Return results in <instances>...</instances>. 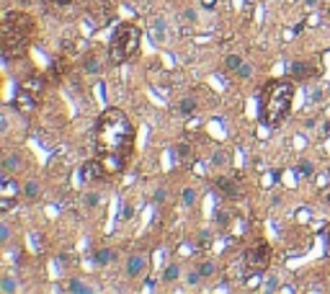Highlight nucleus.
I'll list each match as a JSON object with an SVG mask.
<instances>
[{
  "instance_id": "nucleus-1",
  "label": "nucleus",
  "mask_w": 330,
  "mask_h": 294,
  "mask_svg": "<svg viewBox=\"0 0 330 294\" xmlns=\"http://www.w3.org/2000/svg\"><path fill=\"white\" fill-rule=\"evenodd\" d=\"M96 147L106 173H119L127 168L134 150V127L119 109H106L96 124Z\"/></svg>"
},
{
  "instance_id": "nucleus-2",
  "label": "nucleus",
  "mask_w": 330,
  "mask_h": 294,
  "mask_svg": "<svg viewBox=\"0 0 330 294\" xmlns=\"http://www.w3.org/2000/svg\"><path fill=\"white\" fill-rule=\"evenodd\" d=\"M292 98H294V85L289 80L268 83L260 93V121L266 127H279L284 116L289 114Z\"/></svg>"
},
{
  "instance_id": "nucleus-3",
  "label": "nucleus",
  "mask_w": 330,
  "mask_h": 294,
  "mask_svg": "<svg viewBox=\"0 0 330 294\" xmlns=\"http://www.w3.org/2000/svg\"><path fill=\"white\" fill-rule=\"evenodd\" d=\"M31 34H34V24H31L29 16H24V13H8L3 18L0 39H3V54L8 60L18 57V54L26 49Z\"/></svg>"
},
{
  "instance_id": "nucleus-4",
  "label": "nucleus",
  "mask_w": 330,
  "mask_h": 294,
  "mask_svg": "<svg viewBox=\"0 0 330 294\" xmlns=\"http://www.w3.org/2000/svg\"><path fill=\"white\" fill-rule=\"evenodd\" d=\"M140 29L137 26H132V24H121L116 31H113V37H111V44H109V57L111 62H127L134 52H137L140 47Z\"/></svg>"
},
{
  "instance_id": "nucleus-5",
  "label": "nucleus",
  "mask_w": 330,
  "mask_h": 294,
  "mask_svg": "<svg viewBox=\"0 0 330 294\" xmlns=\"http://www.w3.org/2000/svg\"><path fill=\"white\" fill-rule=\"evenodd\" d=\"M268 261H271V248L260 243L245 253V271L248 274H260L263 268H268Z\"/></svg>"
},
{
  "instance_id": "nucleus-6",
  "label": "nucleus",
  "mask_w": 330,
  "mask_h": 294,
  "mask_svg": "<svg viewBox=\"0 0 330 294\" xmlns=\"http://www.w3.org/2000/svg\"><path fill=\"white\" fill-rule=\"evenodd\" d=\"M104 173H106V168H104V163H101V160H88V163L83 165V171H80L83 181H96V178H104Z\"/></svg>"
},
{
  "instance_id": "nucleus-7",
  "label": "nucleus",
  "mask_w": 330,
  "mask_h": 294,
  "mask_svg": "<svg viewBox=\"0 0 330 294\" xmlns=\"http://www.w3.org/2000/svg\"><path fill=\"white\" fill-rule=\"evenodd\" d=\"M21 194V186L16 184L10 176H3L0 178V196H8V199H16Z\"/></svg>"
},
{
  "instance_id": "nucleus-8",
  "label": "nucleus",
  "mask_w": 330,
  "mask_h": 294,
  "mask_svg": "<svg viewBox=\"0 0 330 294\" xmlns=\"http://www.w3.org/2000/svg\"><path fill=\"white\" fill-rule=\"evenodd\" d=\"M289 75L297 77V80H307V77H312V67H310V62H292Z\"/></svg>"
},
{
  "instance_id": "nucleus-9",
  "label": "nucleus",
  "mask_w": 330,
  "mask_h": 294,
  "mask_svg": "<svg viewBox=\"0 0 330 294\" xmlns=\"http://www.w3.org/2000/svg\"><path fill=\"white\" fill-rule=\"evenodd\" d=\"M145 268H147V261L142 256H132L129 261H127V274L129 276H140V274H145Z\"/></svg>"
},
{
  "instance_id": "nucleus-10",
  "label": "nucleus",
  "mask_w": 330,
  "mask_h": 294,
  "mask_svg": "<svg viewBox=\"0 0 330 294\" xmlns=\"http://www.w3.org/2000/svg\"><path fill=\"white\" fill-rule=\"evenodd\" d=\"M217 188L222 191V194H227V196H235V194H237V186H235V178H227V176L217 178Z\"/></svg>"
},
{
  "instance_id": "nucleus-11",
  "label": "nucleus",
  "mask_w": 330,
  "mask_h": 294,
  "mask_svg": "<svg viewBox=\"0 0 330 294\" xmlns=\"http://www.w3.org/2000/svg\"><path fill=\"white\" fill-rule=\"evenodd\" d=\"M16 109L31 111V109H34V93H21V96L16 98Z\"/></svg>"
},
{
  "instance_id": "nucleus-12",
  "label": "nucleus",
  "mask_w": 330,
  "mask_h": 294,
  "mask_svg": "<svg viewBox=\"0 0 330 294\" xmlns=\"http://www.w3.org/2000/svg\"><path fill=\"white\" fill-rule=\"evenodd\" d=\"M193 111H196V98H183V101H181V114H183V116H191L193 114Z\"/></svg>"
},
{
  "instance_id": "nucleus-13",
  "label": "nucleus",
  "mask_w": 330,
  "mask_h": 294,
  "mask_svg": "<svg viewBox=\"0 0 330 294\" xmlns=\"http://www.w3.org/2000/svg\"><path fill=\"white\" fill-rule=\"evenodd\" d=\"M163 34H165V21H155V26H152V39H155V41H163Z\"/></svg>"
},
{
  "instance_id": "nucleus-14",
  "label": "nucleus",
  "mask_w": 330,
  "mask_h": 294,
  "mask_svg": "<svg viewBox=\"0 0 330 294\" xmlns=\"http://www.w3.org/2000/svg\"><path fill=\"white\" fill-rule=\"evenodd\" d=\"M96 263H101V266H104V263H109L111 261V258H113V253L111 251H96Z\"/></svg>"
},
{
  "instance_id": "nucleus-15",
  "label": "nucleus",
  "mask_w": 330,
  "mask_h": 294,
  "mask_svg": "<svg viewBox=\"0 0 330 294\" xmlns=\"http://www.w3.org/2000/svg\"><path fill=\"white\" fill-rule=\"evenodd\" d=\"M163 279L165 281H173V279H178V266L173 263V266H168L165 271H163Z\"/></svg>"
},
{
  "instance_id": "nucleus-16",
  "label": "nucleus",
  "mask_w": 330,
  "mask_h": 294,
  "mask_svg": "<svg viewBox=\"0 0 330 294\" xmlns=\"http://www.w3.org/2000/svg\"><path fill=\"white\" fill-rule=\"evenodd\" d=\"M5 168H8V171H16V168H21V160L16 155H8L5 157Z\"/></svg>"
},
{
  "instance_id": "nucleus-17",
  "label": "nucleus",
  "mask_w": 330,
  "mask_h": 294,
  "mask_svg": "<svg viewBox=\"0 0 330 294\" xmlns=\"http://www.w3.org/2000/svg\"><path fill=\"white\" fill-rule=\"evenodd\" d=\"M193 201H196V191H193V188H186V191H183V204L191 207Z\"/></svg>"
},
{
  "instance_id": "nucleus-18",
  "label": "nucleus",
  "mask_w": 330,
  "mask_h": 294,
  "mask_svg": "<svg viewBox=\"0 0 330 294\" xmlns=\"http://www.w3.org/2000/svg\"><path fill=\"white\" fill-rule=\"evenodd\" d=\"M70 292H75V294H85V292H90L85 284H80V281H70Z\"/></svg>"
},
{
  "instance_id": "nucleus-19",
  "label": "nucleus",
  "mask_w": 330,
  "mask_h": 294,
  "mask_svg": "<svg viewBox=\"0 0 330 294\" xmlns=\"http://www.w3.org/2000/svg\"><path fill=\"white\" fill-rule=\"evenodd\" d=\"M240 65H243V60L237 57V54H230V57H227V67H230V70H237Z\"/></svg>"
},
{
  "instance_id": "nucleus-20",
  "label": "nucleus",
  "mask_w": 330,
  "mask_h": 294,
  "mask_svg": "<svg viewBox=\"0 0 330 294\" xmlns=\"http://www.w3.org/2000/svg\"><path fill=\"white\" fill-rule=\"evenodd\" d=\"M24 88H26V90H39V88H41V80H39V77H31V80L24 83Z\"/></svg>"
},
{
  "instance_id": "nucleus-21",
  "label": "nucleus",
  "mask_w": 330,
  "mask_h": 294,
  "mask_svg": "<svg viewBox=\"0 0 330 294\" xmlns=\"http://www.w3.org/2000/svg\"><path fill=\"white\" fill-rule=\"evenodd\" d=\"M26 196H29V199H37V196H39V186L34 184V181H31V184L26 186Z\"/></svg>"
},
{
  "instance_id": "nucleus-22",
  "label": "nucleus",
  "mask_w": 330,
  "mask_h": 294,
  "mask_svg": "<svg viewBox=\"0 0 330 294\" xmlns=\"http://www.w3.org/2000/svg\"><path fill=\"white\" fill-rule=\"evenodd\" d=\"M212 271H214V266H212V263H207V261H204V263L199 266V274H201V276H209Z\"/></svg>"
},
{
  "instance_id": "nucleus-23",
  "label": "nucleus",
  "mask_w": 330,
  "mask_h": 294,
  "mask_svg": "<svg viewBox=\"0 0 330 294\" xmlns=\"http://www.w3.org/2000/svg\"><path fill=\"white\" fill-rule=\"evenodd\" d=\"M297 171H299V176H310V173H312V165H310V163H299Z\"/></svg>"
},
{
  "instance_id": "nucleus-24",
  "label": "nucleus",
  "mask_w": 330,
  "mask_h": 294,
  "mask_svg": "<svg viewBox=\"0 0 330 294\" xmlns=\"http://www.w3.org/2000/svg\"><path fill=\"white\" fill-rule=\"evenodd\" d=\"M188 145H178V155H181V160H186V157H188Z\"/></svg>"
},
{
  "instance_id": "nucleus-25",
  "label": "nucleus",
  "mask_w": 330,
  "mask_h": 294,
  "mask_svg": "<svg viewBox=\"0 0 330 294\" xmlns=\"http://www.w3.org/2000/svg\"><path fill=\"white\" fill-rule=\"evenodd\" d=\"M16 284H13V279H3V292H13Z\"/></svg>"
},
{
  "instance_id": "nucleus-26",
  "label": "nucleus",
  "mask_w": 330,
  "mask_h": 294,
  "mask_svg": "<svg viewBox=\"0 0 330 294\" xmlns=\"http://www.w3.org/2000/svg\"><path fill=\"white\" fill-rule=\"evenodd\" d=\"M10 237V230H8V224H0V240H8Z\"/></svg>"
},
{
  "instance_id": "nucleus-27",
  "label": "nucleus",
  "mask_w": 330,
  "mask_h": 294,
  "mask_svg": "<svg viewBox=\"0 0 330 294\" xmlns=\"http://www.w3.org/2000/svg\"><path fill=\"white\" fill-rule=\"evenodd\" d=\"M237 75H240V77H248V75H250V67H248V65H240V67H237Z\"/></svg>"
},
{
  "instance_id": "nucleus-28",
  "label": "nucleus",
  "mask_w": 330,
  "mask_h": 294,
  "mask_svg": "<svg viewBox=\"0 0 330 294\" xmlns=\"http://www.w3.org/2000/svg\"><path fill=\"white\" fill-rule=\"evenodd\" d=\"M217 222H220V224H227V222H230V214H224V212H217Z\"/></svg>"
},
{
  "instance_id": "nucleus-29",
  "label": "nucleus",
  "mask_w": 330,
  "mask_h": 294,
  "mask_svg": "<svg viewBox=\"0 0 330 294\" xmlns=\"http://www.w3.org/2000/svg\"><path fill=\"white\" fill-rule=\"evenodd\" d=\"M85 201H88V204H90V207H96V204H98V194H90V196H88Z\"/></svg>"
},
{
  "instance_id": "nucleus-30",
  "label": "nucleus",
  "mask_w": 330,
  "mask_h": 294,
  "mask_svg": "<svg viewBox=\"0 0 330 294\" xmlns=\"http://www.w3.org/2000/svg\"><path fill=\"white\" fill-rule=\"evenodd\" d=\"M132 217V207H124L121 209V220H129Z\"/></svg>"
},
{
  "instance_id": "nucleus-31",
  "label": "nucleus",
  "mask_w": 330,
  "mask_h": 294,
  "mask_svg": "<svg viewBox=\"0 0 330 294\" xmlns=\"http://www.w3.org/2000/svg\"><path fill=\"white\" fill-rule=\"evenodd\" d=\"M266 289H268V292H274V289H279V287H276V279H274V276H271V279H268V284H266Z\"/></svg>"
},
{
  "instance_id": "nucleus-32",
  "label": "nucleus",
  "mask_w": 330,
  "mask_h": 294,
  "mask_svg": "<svg viewBox=\"0 0 330 294\" xmlns=\"http://www.w3.org/2000/svg\"><path fill=\"white\" fill-rule=\"evenodd\" d=\"M199 279H201V274H191V276H188L191 284H199Z\"/></svg>"
},
{
  "instance_id": "nucleus-33",
  "label": "nucleus",
  "mask_w": 330,
  "mask_h": 294,
  "mask_svg": "<svg viewBox=\"0 0 330 294\" xmlns=\"http://www.w3.org/2000/svg\"><path fill=\"white\" fill-rule=\"evenodd\" d=\"M201 3H204V5H207V8H212L214 3H217V0H201Z\"/></svg>"
},
{
  "instance_id": "nucleus-34",
  "label": "nucleus",
  "mask_w": 330,
  "mask_h": 294,
  "mask_svg": "<svg viewBox=\"0 0 330 294\" xmlns=\"http://www.w3.org/2000/svg\"><path fill=\"white\" fill-rule=\"evenodd\" d=\"M73 0H57V5H70Z\"/></svg>"
},
{
  "instance_id": "nucleus-35",
  "label": "nucleus",
  "mask_w": 330,
  "mask_h": 294,
  "mask_svg": "<svg viewBox=\"0 0 330 294\" xmlns=\"http://www.w3.org/2000/svg\"><path fill=\"white\" fill-rule=\"evenodd\" d=\"M328 245H330V235H328Z\"/></svg>"
}]
</instances>
